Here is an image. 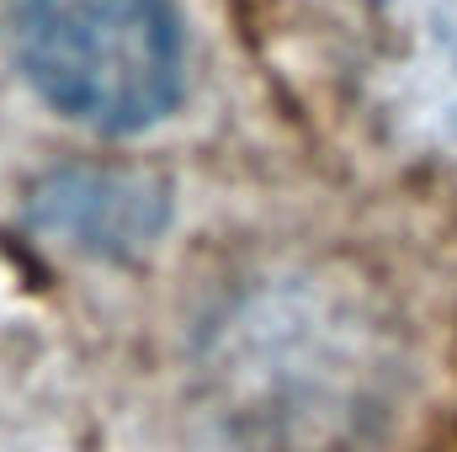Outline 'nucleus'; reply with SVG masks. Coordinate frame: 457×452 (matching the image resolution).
Listing matches in <instances>:
<instances>
[{"mask_svg":"<svg viewBox=\"0 0 457 452\" xmlns=\"http://www.w3.org/2000/svg\"><path fill=\"white\" fill-rule=\"evenodd\" d=\"M192 372L239 452H361L399 410L404 336L351 266L277 261L203 309Z\"/></svg>","mask_w":457,"mask_h":452,"instance_id":"obj_1","label":"nucleus"},{"mask_svg":"<svg viewBox=\"0 0 457 452\" xmlns=\"http://www.w3.org/2000/svg\"><path fill=\"white\" fill-rule=\"evenodd\" d=\"M5 54L48 113L96 138L160 128L192 80L176 0H5Z\"/></svg>","mask_w":457,"mask_h":452,"instance_id":"obj_2","label":"nucleus"},{"mask_svg":"<svg viewBox=\"0 0 457 452\" xmlns=\"http://www.w3.org/2000/svg\"><path fill=\"white\" fill-rule=\"evenodd\" d=\"M27 224L80 261H138L170 224V187L138 165H59L32 187Z\"/></svg>","mask_w":457,"mask_h":452,"instance_id":"obj_3","label":"nucleus"},{"mask_svg":"<svg viewBox=\"0 0 457 452\" xmlns=\"http://www.w3.org/2000/svg\"><path fill=\"white\" fill-rule=\"evenodd\" d=\"M399 27L410 43V70H420L431 122L457 149V0H399Z\"/></svg>","mask_w":457,"mask_h":452,"instance_id":"obj_4","label":"nucleus"}]
</instances>
